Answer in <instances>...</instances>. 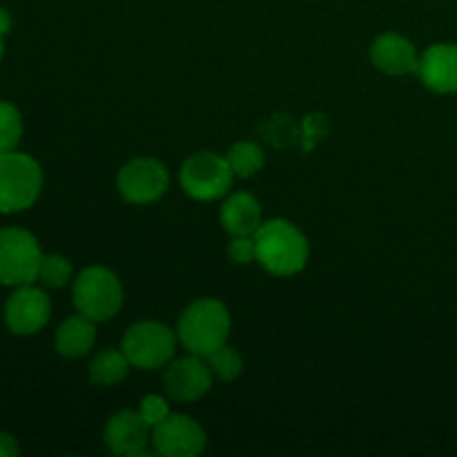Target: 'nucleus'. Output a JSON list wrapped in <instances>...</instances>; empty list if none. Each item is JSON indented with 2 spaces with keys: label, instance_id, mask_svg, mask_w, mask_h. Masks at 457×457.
<instances>
[{
  "label": "nucleus",
  "instance_id": "12",
  "mask_svg": "<svg viewBox=\"0 0 457 457\" xmlns=\"http://www.w3.org/2000/svg\"><path fill=\"white\" fill-rule=\"evenodd\" d=\"M152 424L141 415V411H119L112 415L103 431L107 449L116 455L147 453L152 445Z\"/></svg>",
  "mask_w": 457,
  "mask_h": 457
},
{
  "label": "nucleus",
  "instance_id": "9",
  "mask_svg": "<svg viewBox=\"0 0 457 457\" xmlns=\"http://www.w3.org/2000/svg\"><path fill=\"white\" fill-rule=\"evenodd\" d=\"M208 446L204 427L183 413H170L152 428V449L165 457H196Z\"/></svg>",
  "mask_w": 457,
  "mask_h": 457
},
{
  "label": "nucleus",
  "instance_id": "3",
  "mask_svg": "<svg viewBox=\"0 0 457 457\" xmlns=\"http://www.w3.org/2000/svg\"><path fill=\"white\" fill-rule=\"evenodd\" d=\"M71 302L80 315L98 321H110L123 308V284L105 266H89L80 272L71 286Z\"/></svg>",
  "mask_w": 457,
  "mask_h": 457
},
{
  "label": "nucleus",
  "instance_id": "15",
  "mask_svg": "<svg viewBox=\"0 0 457 457\" xmlns=\"http://www.w3.org/2000/svg\"><path fill=\"white\" fill-rule=\"evenodd\" d=\"M262 223V205L250 192H235L223 201L221 226L230 237H253Z\"/></svg>",
  "mask_w": 457,
  "mask_h": 457
},
{
  "label": "nucleus",
  "instance_id": "25",
  "mask_svg": "<svg viewBox=\"0 0 457 457\" xmlns=\"http://www.w3.org/2000/svg\"><path fill=\"white\" fill-rule=\"evenodd\" d=\"M9 29H12V16H9L7 9L0 7V34H9Z\"/></svg>",
  "mask_w": 457,
  "mask_h": 457
},
{
  "label": "nucleus",
  "instance_id": "4",
  "mask_svg": "<svg viewBox=\"0 0 457 457\" xmlns=\"http://www.w3.org/2000/svg\"><path fill=\"white\" fill-rule=\"evenodd\" d=\"M43 190V170L25 152H0V214L31 208Z\"/></svg>",
  "mask_w": 457,
  "mask_h": 457
},
{
  "label": "nucleus",
  "instance_id": "26",
  "mask_svg": "<svg viewBox=\"0 0 457 457\" xmlns=\"http://www.w3.org/2000/svg\"><path fill=\"white\" fill-rule=\"evenodd\" d=\"M3 52H4V45H3V34H0V58H3Z\"/></svg>",
  "mask_w": 457,
  "mask_h": 457
},
{
  "label": "nucleus",
  "instance_id": "23",
  "mask_svg": "<svg viewBox=\"0 0 457 457\" xmlns=\"http://www.w3.org/2000/svg\"><path fill=\"white\" fill-rule=\"evenodd\" d=\"M228 254H230L232 262L239 263V266H245V263H250V262H257L254 239L253 237H232Z\"/></svg>",
  "mask_w": 457,
  "mask_h": 457
},
{
  "label": "nucleus",
  "instance_id": "1",
  "mask_svg": "<svg viewBox=\"0 0 457 457\" xmlns=\"http://www.w3.org/2000/svg\"><path fill=\"white\" fill-rule=\"evenodd\" d=\"M257 263L277 277H293L306 268L311 248L297 226L286 219H270L253 235Z\"/></svg>",
  "mask_w": 457,
  "mask_h": 457
},
{
  "label": "nucleus",
  "instance_id": "13",
  "mask_svg": "<svg viewBox=\"0 0 457 457\" xmlns=\"http://www.w3.org/2000/svg\"><path fill=\"white\" fill-rule=\"evenodd\" d=\"M370 61L379 71L391 76L418 74L420 54L406 36L386 31L370 45Z\"/></svg>",
  "mask_w": 457,
  "mask_h": 457
},
{
  "label": "nucleus",
  "instance_id": "17",
  "mask_svg": "<svg viewBox=\"0 0 457 457\" xmlns=\"http://www.w3.org/2000/svg\"><path fill=\"white\" fill-rule=\"evenodd\" d=\"M129 360L125 357L123 351H114V348H105L98 353L89 364V379L96 386H114V384L123 382L129 373Z\"/></svg>",
  "mask_w": 457,
  "mask_h": 457
},
{
  "label": "nucleus",
  "instance_id": "16",
  "mask_svg": "<svg viewBox=\"0 0 457 457\" xmlns=\"http://www.w3.org/2000/svg\"><path fill=\"white\" fill-rule=\"evenodd\" d=\"M96 342V321L85 315H71L62 321L54 337L56 353L65 360H80L87 355Z\"/></svg>",
  "mask_w": 457,
  "mask_h": 457
},
{
  "label": "nucleus",
  "instance_id": "8",
  "mask_svg": "<svg viewBox=\"0 0 457 457\" xmlns=\"http://www.w3.org/2000/svg\"><path fill=\"white\" fill-rule=\"evenodd\" d=\"M116 187L128 204L147 205L159 201L170 187V172L159 159L138 156L116 174Z\"/></svg>",
  "mask_w": 457,
  "mask_h": 457
},
{
  "label": "nucleus",
  "instance_id": "21",
  "mask_svg": "<svg viewBox=\"0 0 457 457\" xmlns=\"http://www.w3.org/2000/svg\"><path fill=\"white\" fill-rule=\"evenodd\" d=\"M71 279V263L62 254H43V262L38 268V281L47 288H62Z\"/></svg>",
  "mask_w": 457,
  "mask_h": 457
},
{
  "label": "nucleus",
  "instance_id": "20",
  "mask_svg": "<svg viewBox=\"0 0 457 457\" xmlns=\"http://www.w3.org/2000/svg\"><path fill=\"white\" fill-rule=\"evenodd\" d=\"M204 360L208 361L212 375H217L221 382H235L241 375V370H244V360H241L239 353L232 346H228V344H223L221 348L212 351L208 357H204Z\"/></svg>",
  "mask_w": 457,
  "mask_h": 457
},
{
  "label": "nucleus",
  "instance_id": "11",
  "mask_svg": "<svg viewBox=\"0 0 457 457\" xmlns=\"http://www.w3.org/2000/svg\"><path fill=\"white\" fill-rule=\"evenodd\" d=\"M165 393L177 402L201 400L212 388V370L199 355H186L168 364L163 378Z\"/></svg>",
  "mask_w": 457,
  "mask_h": 457
},
{
  "label": "nucleus",
  "instance_id": "24",
  "mask_svg": "<svg viewBox=\"0 0 457 457\" xmlns=\"http://www.w3.org/2000/svg\"><path fill=\"white\" fill-rule=\"evenodd\" d=\"M16 455H21V446H18L16 437L0 431V457H16Z\"/></svg>",
  "mask_w": 457,
  "mask_h": 457
},
{
  "label": "nucleus",
  "instance_id": "18",
  "mask_svg": "<svg viewBox=\"0 0 457 457\" xmlns=\"http://www.w3.org/2000/svg\"><path fill=\"white\" fill-rule=\"evenodd\" d=\"M226 159L228 163H230L235 177L241 179L254 177V174L263 168V163H266V154H263L262 145H257V143L253 141L235 143V145L230 147V152H228Z\"/></svg>",
  "mask_w": 457,
  "mask_h": 457
},
{
  "label": "nucleus",
  "instance_id": "14",
  "mask_svg": "<svg viewBox=\"0 0 457 457\" xmlns=\"http://www.w3.org/2000/svg\"><path fill=\"white\" fill-rule=\"evenodd\" d=\"M418 74L437 94L457 92V45L436 43L420 56Z\"/></svg>",
  "mask_w": 457,
  "mask_h": 457
},
{
  "label": "nucleus",
  "instance_id": "22",
  "mask_svg": "<svg viewBox=\"0 0 457 457\" xmlns=\"http://www.w3.org/2000/svg\"><path fill=\"white\" fill-rule=\"evenodd\" d=\"M138 411H141V415L147 420V422L152 424V427H156L159 422H163V420L168 418L170 413H172V411H170V406H168V402H165L163 397H159V395L143 397Z\"/></svg>",
  "mask_w": 457,
  "mask_h": 457
},
{
  "label": "nucleus",
  "instance_id": "7",
  "mask_svg": "<svg viewBox=\"0 0 457 457\" xmlns=\"http://www.w3.org/2000/svg\"><path fill=\"white\" fill-rule=\"evenodd\" d=\"M179 179L187 196L196 201H212L230 192L235 172L226 156L204 150L187 156L186 163L181 165Z\"/></svg>",
  "mask_w": 457,
  "mask_h": 457
},
{
  "label": "nucleus",
  "instance_id": "6",
  "mask_svg": "<svg viewBox=\"0 0 457 457\" xmlns=\"http://www.w3.org/2000/svg\"><path fill=\"white\" fill-rule=\"evenodd\" d=\"M43 250L38 239L25 228H3L0 230V284L18 286L38 281V268Z\"/></svg>",
  "mask_w": 457,
  "mask_h": 457
},
{
  "label": "nucleus",
  "instance_id": "5",
  "mask_svg": "<svg viewBox=\"0 0 457 457\" xmlns=\"http://www.w3.org/2000/svg\"><path fill=\"white\" fill-rule=\"evenodd\" d=\"M177 339V333L161 321H138L123 335L120 351L134 369L156 370L174 360Z\"/></svg>",
  "mask_w": 457,
  "mask_h": 457
},
{
  "label": "nucleus",
  "instance_id": "2",
  "mask_svg": "<svg viewBox=\"0 0 457 457\" xmlns=\"http://www.w3.org/2000/svg\"><path fill=\"white\" fill-rule=\"evenodd\" d=\"M230 324V312L226 303L205 297L183 311L177 326V337L187 353L208 357L210 353L228 344Z\"/></svg>",
  "mask_w": 457,
  "mask_h": 457
},
{
  "label": "nucleus",
  "instance_id": "10",
  "mask_svg": "<svg viewBox=\"0 0 457 457\" xmlns=\"http://www.w3.org/2000/svg\"><path fill=\"white\" fill-rule=\"evenodd\" d=\"M49 315H52V302L45 290L31 284L18 286L4 303V324L18 337L40 333L47 326Z\"/></svg>",
  "mask_w": 457,
  "mask_h": 457
},
{
  "label": "nucleus",
  "instance_id": "19",
  "mask_svg": "<svg viewBox=\"0 0 457 457\" xmlns=\"http://www.w3.org/2000/svg\"><path fill=\"white\" fill-rule=\"evenodd\" d=\"M22 132H25V125H22L21 110L13 103L0 101V152L16 150Z\"/></svg>",
  "mask_w": 457,
  "mask_h": 457
}]
</instances>
